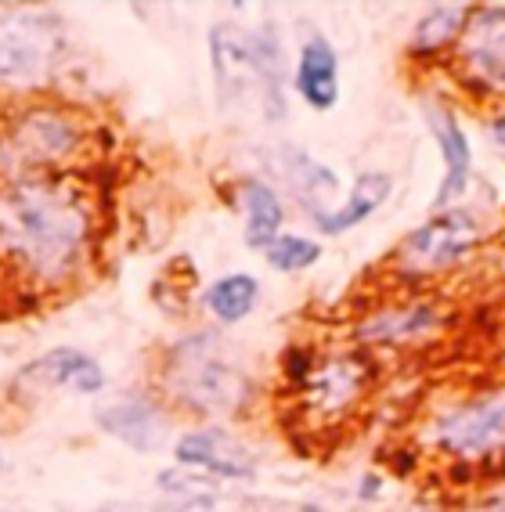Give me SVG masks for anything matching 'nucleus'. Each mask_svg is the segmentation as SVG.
Listing matches in <instances>:
<instances>
[{
  "label": "nucleus",
  "instance_id": "obj_8",
  "mask_svg": "<svg viewBox=\"0 0 505 512\" xmlns=\"http://www.w3.org/2000/svg\"><path fill=\"white\" fill-rule=\"evenodd\" d=\"M462 55L469 69L495 91H505V8H480L466 22V40H462Z\"/></svg>",
  "mask_w": 505,
  "mask_h": 512
},
{
  "label": "nucleus",
  "instance_id": "obj_4",
  "mask_svg": "<svg viewBox=\"0 0 505 512\" xmlns=\"http://www.w3.org/2000/svg\"><path fill=\"white\" fill-rule=\"evenodd\" d=\"M58 22L51 15L0 11V80L40 83L55 69Z\"/></svg>",
  "mask_w": 505,
  "mask_h": 512
},
{
  "label": "nucleus",
  "instance_id": "obj_22",
  "mask_svg": "<svg viewBox=\"0 0 505 512\" xmlns=\"http://www.w3.org/2000/svg\"><path fill=\"white\" fill-rule=\"evenodd\" d=\"M101 512H109V509H101Z\"/></svg>",
  "mask_w": 505,
  "mask_h": 512
},
{
  "label": "nucleus",
  "instance_id": "obj_10",
  "mask_svg": "<svg viewBox=\"0 0 505 512\" xmlns=\"http://www.w3.org/2000/svg\"><path fill=\"white\" fill-rule=\"evenodd\" d=\"M101 430L112 433L116 440H123L134 451H152L163 440V412L148 397H123V401L109 404L98 412Z\"/></svg>",
  "mask_w": 505,
  "mask_h": 512
},
{
  "label": "nucleus",
  "instance_id": "obj_14",
  "mask_svg": "<svg viewBox=\"0 0 505 512\" xmlns=\"http://www.w3.org/2000/svg\"><path fill=\"white\" fill-rule=\"evenodd\" d=\"M242 202H246V246L267 249L278 238V231H282V202L260 181H249L242 188Z\"/></svg>",
  "mask_w": 505,
  "mask_h": 512
},
{
  "label": "nucleus",
  "instance_id": "obj_16",
  "mask_svg": "<svg viewBox=\"0 0 505 512\" xmlns=\"http://www.w3.org/2000/svg\"><path fill=\"white\" fill-rule=\"evenodd\" d=\"M257 296H260L257 278L246 275V271H239V275H228V278H221V282L210 285V293H206V307H210L213 318L235 325V321H242L253 307H257Z\"/></svg>",
  "mask_w": 505,
  "mask_h": 512
},
{
  "label": "nucleus",
  "instance_id": "obj_13",
  "mask_svg": "<svg viewBox=\"0 0 505 512\" xmlns=\"http://www.w3.org/2000/svg\"><path fill=\"white\" fill-rule=\"evenodd\" d=\"M29 375H40L47 386H65L76 394H101L105 390V372L91 354L73 347H58L44 354L37 365L29 368Z\"/></svg>",
  "mask_w": 505,
  "mask_h": 512
},
{
  "label": "nucleus",
  "instance_id": "obj_9",
  "mask_svg": "<svg viewBox=\"0 0 505 512\" xmlns=\"http://www.w3.org/2000/svg\"><path fill=\"white\" fill-rule=\"evenodd\" d=\"M426 119H430V130L437 145L444 152V163H448V177H444L441 192L433 199V210H448L451 202L459 199L469 188V163H473V152H469V138L462 134L459 119L451 116L441 105H426Z\"/></svg>",
  "mask_w": 505,
  "mask_h": 512
},
{
  "label": "nucleus",
  "instance_id": "obj_3",
  "mask_svg": "<svg viewBox=\"0 0 505 512\" xmlns=\"http://www.w3.org/2000/svg\"><path fill=\"white\" fill-rule=\"evenodd\" d=\"M170 383L177 386L184 401H192L202 412H231V408H239L249 390L242 368L217 354L213 332L177 350L174 365H170Z\"/></svg>",
  "mask_w": 505,
  "mask_h": 512
},
{
  "label": "nucleus",
  "instance_id": "obj_11",
  "mask_svg": "<svg viewBox=\"0 0 505 512\" xmlns=\"http://www.w3.org/2000/svg\"><path fill=\"white\" fill-rule=\"evenodd\" d=\"M296 91L318 112H329L340 101V62H336V51L329 47V40L314 37L300 47Z\"/></svg>",
  "mask_w": 505,
  "mask_h": 512
},
{
  "label": "nucleus",
  "instance_id": "obj_15",
  "mask_svg": "<svg viewBox=\"0 0 505 512\" xmlns=\"http://www.w3.org/2000/svg\"><path fill=\"white\" fill-rule=\"evenodd\" d=\"M469 15L473 11L466 4H437V8H430L412 33V51L415 55H430V51H441V47L455 44L466 33Z\"/></svg>",
  "mask_w": 505,
  "mask_h": 512
},
{
  "label": "nucleus",
  "instance_id": "obj_2",
  "mask_svg": "<svg viewBox=\"0 0 505 512\" xmlns=\"http://www.w3.org/2000/svg\"><path fill=\"white\" fill-rule=\"evenodd\" d=\"M213 73L224 105L257 98L271 119L285 112L282 69H278V47L264 33H249L235 22H221L210 33Z\"/></svg>",
  "mask_w": 505,
  "mask_h": 512
},
{
  "label": "nucleus",
  "instance_id": "obj_18",
  "mask_svg": "<svg viewBox=\"0 0 505 512\" xmlns=\"http://www.w3.org/2000/svg\"><path fill=\"white\" fill-rule=\"evenodd\" d=\"M433 321V314L426 311V307H408V311L401 314V318H379L376 325L368 332H379L376 339H383V336H412V332H419V329H426Z\"/></svg>",
  "mask_w": 505,
  "mask_h": 512
},
{
  "label": "nucleus",
  "instance_id": "obj_19",
  "mask_svg": "<svg viewBox=\"0 0 505 512\" xmlns=\"http://www.w3.org/2000/svg\"><path fill=\"white\" fill-rule=\"evenodd\" d=\"M379 487H383V480H379V476H365V484H361V498H376Z\"/></svg>",
  "mask_w": 505,
  "mask_h": 512
},
{
  "label": "nucleus",
  "instance_id": "obj_7",
  "mask_svg": "<svg viewBox=\"0 0 505 512\" xmlns=\"http://www.w3.org/2000/svg\"><path fill=\"white\" fill-rule=\"evenodd\" d=\"M174 455L181 466H199V469H206V473L228 476V480H249L253 469H257L253 455H249L228 430H217V426L184 433V437L177 440Z\"/></svg>",
  "mask_w": 505,
  "mask_h": 512
},
{
  "label": "nucleus",
  "instance_id": "obj_6",
  "mask_svg": "<svg viewBox=\"0 0 505 512\" xmlns=\"http://www.w3.org/2000/svg\"><path fill=\"white\" fill-rule=\"evenodd\" d=\"M433 440L451 455H480L505 440V390L466 401L437 419Z\"/></svg>",
  "mask_w": 505,
  "mask_h": 512
},
{
  "label": "nucleus",
  "instance_id": "obj_1",
  "mask_svg": "<svg viewBox=\"0 0 505 512\" xmlns=\"http://www.w3.org/2000/svg\"><path fill=\"white\" fill-rule=\"evenodd\" d=\"M87 242V213L58 184L26 181L0 195V249L37 278H58Z\"/></svg>",
  "mask_w": 505,
  "mask_h": 512
},
{
  "label": "nucleus",
  "instance_id": "obj_5",
  "mask_svg": "<svg viewBox=\"0 0 505 512\" xmlns=\"http://www.w3.org/2000/svg\"><path fill=\"white\" fill-rule=\"evenodd\" d=\"M477 238L480 228L469 213H441L404 238L401 264L412 275H430V271H441V267L455 264L459 256H466L477 246Z\"/></svg>",
  "mask_w": 505,
  "mask_h": 512
},
{
  "label": "nucleus",
  "instance_id": "obj_12",
  "mask_svg": "<svg viewBox=\"0 0 505 512\" xmlns=\"http://www.w3.org/2000/svg\"><path fill=\"white\" fill-rule=\"evenodd\" d=\"M390 188H394L390 174H361L354 181V192L347 195L340 210H318L314 213V224H318L322 235H343V231L358 228L361 220H368L390 199Z\"/></svg>",
  "mask_w": 505,
  "mask_h": 512
},
{
  "label": "nucleus",
  "instance_id": "obj_21",
  "mask_svg": "<svg viewBox=\"0 0 505 512\" xmlns=\"http://www.w3.org/2000/svg\"><path fill=\"white\" fill-rule=\"evenodd\" d=\"M0 466H4V458H0Z\"/></svg>",
  "mask_w": 505,
  "mask_h": 512
},
{
  "label": "nucleus",
  "instance_id": "obj_20",
  "mask_svg": "<svg viewBox=\"0 0 505 512\" xmlns=\"http://www.w3.org/2000/svg\"><path fill=\"white\" fill-rule=\"evenodd\" d=\"M491 134H495V141H498V145H505V112L495 119V123H491Z\"/></svg>",
  "mask_w": 505,
  "mask_h": 512
},
{
  "label": "nucleus",
  "instance_id": "obj_17",
  "mask_svg": "<svg viewBox=\"0 0 505 512\" xmlns=\"http://www.w3.org/2000/svg\"><path fill=\"white\" fill-rule=\"evenodd\" d=\"M264 253H267V264L275 267V271H285V275L307 271V267H314L322 260V246L300 235H278Z\"/></svg>",
  "mask_w": 505,
  "mask_h": 512
}]
</instances>
